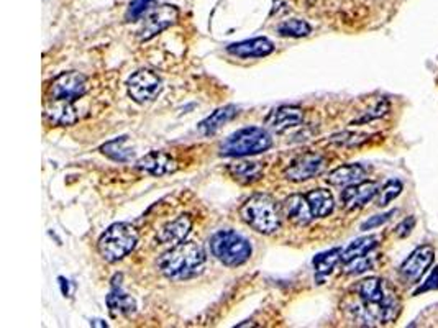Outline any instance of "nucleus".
<instances>
[{
    "label": "nucleus",
    "instance_id": "6e6552de",
    "mask_svg": "<svg viewBox=\"0 0 438 328\" xmlns=\"http://www.w3.org/2000/svg\"><path fill=\"white\" fill-rule=\"evenodd\" d=\"M87 92V78L78 71L62 73L53 79L48 91V99L54 100H69L76 102Z\"/></svg>",
    "mask_w": 438,
    "mask_h": 328
},
{
    "label": "nucleus",
    "instance_id": "39448f33",
    "mask_svg": "<svg viewBox=\"0 0 438 328\" xmlns=\"http://www.w3.org/2000/svg\"><path fill=\"white\" fill-rule=\"evenodd\" d=\"M138 243V233L130 224L119 222L108 226L107 230L100 235L97 250L105 261L117 263L128 256L135 250Z\"/></svg>",
    "mask_w": 438,
    "mask_h": 328
},
{
    "label": "nucleus",
    "instance_id": "aec40b11",
    "mask_svg": "<svg viewBox=\"0 0 438 328\" xmlns=\"http://www.w3.org/2000/svg\"><path fill=\"white\" fill-rule=\"evenodd\" d=\"M238 115V108L235 105H225V107L217 108L216 112L210 113L205 120H202L199 124V133L204 137H212L220 130L223 125L229 124L230 120H233Z\"/></svg>",
    "mask_w": 438,
    "mask_h": 328
},
{
    "label": "nucleus",
    "instance_id": "f8f14e48",
    "mask_svg": "<svg viewBox=\"0 0 438 328\" xmlns=\"http://www.w3.org/2000/svg\"><path fill=\"white\" fill-rule=\"evenodd\" d=\"M304 121V112L302 108L294 105H281L269 112L266 117V125L269 130L276 133H284L290 128H296Z\"/></svg>",
    "mask_w": 438,
    "mask_h": 328
},
{
    "label": "nucleus",
    "instance_id": "5701e85b",
    "mask_svg": "<svg viewBox=\"0 0 438 328\" xmlns=\"http://www.w3.org/2000/svg\"><path fill=\"white\" fill-rule=\"evenodd\" d=\"M230 174L233 176L238 183L242 184H251L256 183L263 178V164L261 163H255V161H242L237 164H231L229 167Z\"/></svg>",
    "mask_w": 438,
    "mask_h": 328
},
{
    "label": "nucleus",
    "instance_id": "2f4dec72",
    "mask_svg": "<svg viewBox=\"0 0 438 328\" xmlns=\"http://www.w3.org/2000/svg\"><path fill=\"white\" fill-rule=\"evenodd\" d=\"M437 289H438V268L433 269L432 274L428 276L427 281H425V284L420 285V288L417 289L415 296H419V294L427 292V291H437Z\"/></svg>",
    "mask_w": 438,
    "mask_h": 328
},
{
    "label": "nucleus",
    "instance_id": "dca6fc26",
    "mask_svg": "<svg viewBox=\"0 0 438 328\" xmlns=\"http://www.w3.org/2000/svg\"><path fill=\"white\" fill-rule=\"evenodd\" d=\"M273 51H275V45L264 36L238 41L227 48V53L237 58H264Z\"/></svg>",
    "mask_w": 438,
    "mask_h": 328
},
{
    "label": "nucleus",
    "instance_id": "a878e982",
    "mask_svg": "<svg viewBox=\"0 0 438 328\" xmlns=\"http://www.w3.org/2000/svg\"><path fill=\"white\" fill-rule=\"evenodd\" d=\"M342 248H334V250H328L325 253H320L314 258V268L315 272L319 276H327L334 271L336 264L342 261Z\"/></svg>",
    "mask_w": 438,
    "mask_h": 328
},
{
    "label": "nucleus",
    "instance_id": "f257e3e1",
    "mask_svg": "<svg viewBox=\"0 0 438 328\" xmlns=\"http://www.w3.org/2000/svg\"><path fill=\"white\" fill-rule=\"evenodd\" d=\"M205 263H207V255L199 243L183 242L161 256L159 269L168 279L187 281L202 274Z\"/></svg>",
    "mask_w": 438,
    "mask_h": 328
},
{
    "label": "nucleus",
    "instance_id": "7c9ffc66",
    "mask_svg": "<svg viewBox=\"0 0 438 328\" xmlns=\"http://www.w3.org/2000/svg\"><path fill=\"white\" fill-rule=\"evenodd\" d=\"M395 213H397V210H391V212H386V213H381V215H374L371 218H368V220L361 224V230L368 231V230L378 229V226L384 225L386 222H389L391 218H393V215H395Z\"/></svg>",
    "mask_w": 438,
    "mask_h": 328
},
{
    "label": "nucleus",
    "instance_id": "393cba45",
    "mask_svg": "<svg viewBox=\"0 0 438 328\" xmlns=\"http://www.w3.org/2000/svg\"><path fill=\"white\" fill-rule=\"evenodd\" d=\"M126 141H128V137H119L115 138V140L105 143L102 148H100V151H102V154H105L107 158L113 159V161L128 163L132 161L133 151L125 148Z\"/></svg>",
    "mask_w": 438,
    "mask_h": 328
},
{
    "label": "nucleus",
    "instance_id": "423d86ee",
    "mask_svg": "<svg viewBox=\"0 0 438 328\" xmlns=\"http://www.w3.org/2000/svg\"><path fill=\"white\" fill-rule=\"evenodd\" d=\"M210 251L222 264L237 268L251 258V243L233 230H220L210 238Z\"/></svg>",
    "mask_w": 438,
    "mask_h": 328
},
{
    "label": "nucleus",
    "instance_id": "a211bd4d",
    "mask_svg": "<svg viewBox=\"0 0 438 328\" xmlns=\"http://www.w3.org/2000/svg\"><path fill=\"white\" fill-rule=\"evenodd\" d=\"M107 305L112 315H132L137 309L132 296H128L122 288V274H115L112 279V289L107 296Z\"/></svg>",
    "mask_w": 438,
    "mask_h": 328
},
{
    "label": "nucleus",
    "instance_id": "cd10ccee",
    "mask_svg": "<svg viewBox=\"0 0 438 328\" xmlns=\"http://www.w3.org/2000/svg\"><path fill=\"white\" fill-rule=\"evenodd\" d=\"M402 192V183L397 179H391L384 184V187L378 194V207H387L391 202L397 199Z\"/></svg>",
    "mask_w": 438,
    "mask_h": 328
},
{
    "label": "nucleus",
    "instance_id": "72a5a7b5",
    "mask_svg": "<svg viewBox=\"0 0 438 328\" xmlns=\"http://www.w3.org/2000/svg\"><path fill=\"white\" fill-rule=\"evenodd\" d=\"M91 325H97V327H107V323L102 320H92Z\"/></svg>",
    "mask_w": 438,
    "mask_h": 328
},
{
    "label": "nucleus",
    "instance_id": "0eeeda50",
    "mask_svg": "<svg viewBox=\"0 0 438 328\" xmlns=\"http://www.w3.org/2000/svg\"><path fill=\"white\" fill-rule=\"evenodd\" d=\"M163 81L157 73L150 69H140L133 73L126 81V92L133 102L145 105L153 102L161 94Z\"/></svg>",
    "mask_w": 438,
    "mask_h": 328
},
{
    "label": "nucleus",
    "instance_id": "ddd939ff",
    "mask_svg": "<svg viewBox=\"0 0 438 328\" xmlns=\"http://www.w3.org/2000/svg\"><path fill=\"white\" fill-rule=\"evenodd\" d=\"M379 194V187L371 180H361L358 184H351L342 192V204L347 210H356L365 207Z\"/></svg>",
    "mask_w": 438,
    "mask_h": 328
},
{
    "label": "nucleus",
    "instance_id": "9d476101",
    "mask_svg": "<svg viewBox=\"0 0 438 328\" xmlns=\"http://www.w3.org/2000/svg\"><path fill=\"white\" fill-rule=\"evenodd\" d=\"M323 169H325V158L322 154L314 153V151H307L286 167L284 176L286 179L292 180V183H304V180L319 176Z\"/></svg>",
    "mask_w": 438,
    "mask_h": 328
},
{
    "label": "nucleus",
    "instance_id": "20e7f679",
    "mask_svg": "<svg viewBox=\"0 0 438 328\" xmlns=\"http://www.w3.org/2000/svg\"><path fill=\"white\" fill-rule=\"evenodd\" d=\"M273 146V138L266 128L246 127L237 130L220 145V156L243 158L268 151Z\"/></svg>",
    "mask_w": 438,
    "mask_h": 328
},
{
    "label": "nucleus",
    "instance_id": "c85d7f7f",
    "mask_svg": "<svg viewBox=\"0 0 438 328\" xmlns=\"http://www.w3.org/2000/svg\"><path fill=\"white\" fill-rule=\"evenodd\" d=\"M154 2L157 0H132L128 5V10H126V22H137V20H140Z\"/></svg>",
    "mask_w": 438,
    "mask_h": 328
},
{
    "label": "nucleus",
    "instance_id": "f03ea898",
    "mask_svg": "<svg viewBox=\"0 0 438 328\" xmlns=\"http://www.w3.org/2000/svg\"><path fill=\"white\" fill-rule=\"evenodd\" d=\"M358 296L365 307V312L371 320L389 323L394 322L401 312V304L395 294L391 291L386 281L378 277H368L361 281L358 284Z\"/></svg>",
    "mask_w": 438,
    "mask_h": 328
},
{
    "label": "nucleus",
    "instance_id": "bb28decb",
    "mask_svg": "<svg viewBox=\"0 0 438 328\" xmlns=\"http://www.w3.org/2000/svg\"><path fill=\"white\" fill-rule=\"evenodd\" d=\"M310 32H312V27H310L306 20L299 19L284 20V22L277 27V33L284 38H304L307 35H310Z\"/></svg>",
    "mask_w": 438,
    "mask_h": 328
},
{
    "label": "nucleus",
    "instance_id": "c756f323",
    "mask_svg": "<svg viewBox=\"0 0 438 328\" xmlns=\"http://www.w3.org/2000/svg\"><path fill=\"white\" fill-rule=\"evenodd\" d=\"M373 261L369 259V256H361V258H356L353 259V261L349 263H345V272L347 274H361V272L368 271L369 268H371Z\"/></svg>",
    "mask_w": 438,
    "mask_h": 328
},
{
    "label": "nucleus",
    "instance_id": "4be33fe9",
    "mask_svg": "<svg viewBox=\"0 0 438 328\" xmlns=\"http://www.w3.org/2000/svg\"><path fill=\"white\" fill-rule=\"evenodd\" d=\"M309 200L310 209H312L314 218H323L328 217L335 209V200L330 191L327 189H312L306 194Z\"/></svg>",
    "mask_w": 438,
    "mask_h": 328
},
{
    "label": "nucleus",
    "instance_id": "4468645a",
    "mask_svg": "<svg viewBox=\"0 0 438 328\" xmlns=\"http://www.w3.org/2000/svg\"><path fill=\"white\" fill-rule=\"evenodd\" d=\"M137 167L140 171H145L146 174L161 178V176L172 174V172L178 171V163L163 151H150L145 156L138 159Z\"/></svg>",
    "mask_w": 438,
    "mask_h": 328
},
{
    "label": "nucleus",
    "instance_id": "b1692460",
    "mask_svg": "<svg viewBox=\"0 0 438 328\" xmlns=\"http://www.w3.org/2000/svg\"><path fill=\"white\" fill-rule=\"evenodd\" d=\"M378 246V237L376 235H368V237H361L358 239H353L349 245L345 248L342 253V263H349L353 259L366 256L369 251H373Z\"/></svg>",
    "mask_w": 438,
    "mask_h": 328
},
{
    "label": "nucleus",
    "instance_id": "9b49d317",
    "mask_svg": "<svg viewBox=\"0 0 438 328\" xmlns=\"http://www.w3.org/2000/svg\"><path fill=\"white\" fill-rule=\"evenodd\" d=\"M179 19V8L176 5H170V3H164L154 8L153 12L148 15L146 22L143 23V28L140 30V40L148 41L153 36H157L158 33H161L170 28L171 25L176 23V20Z\"/></svg>",
    "mask_w": 438,
    "mask_h": 328
},
{
    "label": "nucleus",
    "instance_id": "473e14b6",
    "mask_svg": "<svg viewBox=\"0 0 438 328\" xmlns=\"http://www.w3.org/2000/svg\"><path fill=\"white\" fill-rule=\"evenodd\" d=\"M414 225H415V218L414 217H407L406 220H402L401 224L395 226V233H397V237L406 238L407 235H411V231H412V229H414Z\"/></svg>",
    "mask_w": 438,
    "mask_h": 328
},
{
    "label": "nucleus",
    "instance_id": "7ed1b4c3",
    "mask_svg": "<svg viewBox=\"0 0 438 328\" xmlns=\"http://www.w3.org/2000/svg\"><path fill=\"white\" fill-rule=\"evenodd\" d=\"M243 222L258 233L271 235L281 229L282 207L271 196L256 194L248 199L240 209Z\"/></svg>",
    "mask_w": 438,
    "mask_h": 328
},
{
    "label": "nucleus",
    "instance_id": "1a4fd4ad",
    "mask_svg": "<svg viewBox=\"0 0 438 328\" xmlns=\"http://www.w3.org/2000/svg\"><path fill=\"white\" fill-rule=\"evenodd\" d=\"M433 259H435V250H433V246L422 245L415 248L411 256L401 264V268H399L401 277L408 284L420 283V279L427 272V269L430 268Z\"/></svg>",
    "mask_w": 438,
    "mask_h": 328
},
{
    "label": "nucleus",
    "instance_id": "2eb2a0df",
    "mask_svg": "<svg viewBox=\"0 0 438 328\" xmlns=\"http://www.w3.org/2000/svg\"><path fill=\"white\" fill-rule=\"evenodd\" d=\"M282 213L289 218L292 224L299 226L309 225L314 220L312 209H310L309 200L306 194H292L282 202Z\"/></svg>",
    "mask_w": 438,
    "mask_h": 328
},
{
    "label": "nucleus",
    "instance_id": "f3484780",
    "mask_svg": "<svg viewBox=\"0 0 438 328\" xmlns=\"http://www.w3.org/2000/svg\"><path fill=\"white\" fill-rule=\"evenodd\" d=\"M45 115L51 124L67 127V125H74L78 121V108H76L74 102H69V100L46 99Z\"/></svg>",
    "mask_w": 438,
    "mask_h": 328
},
{
    "label": "nucleus",
    "instance_id": "412c9836",
    "mask_svg": "<svg viewBox=\"0 0 438 328\" xmlns=\"http://www.w3.org/2000/svg\"><path fill=\"white\" fill-rule=\"evenodd\" d=\"M366 178V169L361 164H345L328 174L327 183L332 186H351Z\"/></svg>",
    "mask_w": 438,
    "mask_h": 328
},
{
    "label": "nucleus",
    "instance_id": "6ab92c4d",
    "mask_svg": "<svg viewBox=\"0 0 438 328\" xmlns=\"http://www.w3.org/2000/svg\"><path fill=\"white\" fill-rule=\"evenodd\" d=\"M192 229V220L189 215H179L178 218H174L172 222H168L166 225L159 230L158 239L163 243V245H179L183 243L189 233H191Z\"/></svg>",
    "mask_w": 438,
    "mask_h": 328
}]
</instances>
